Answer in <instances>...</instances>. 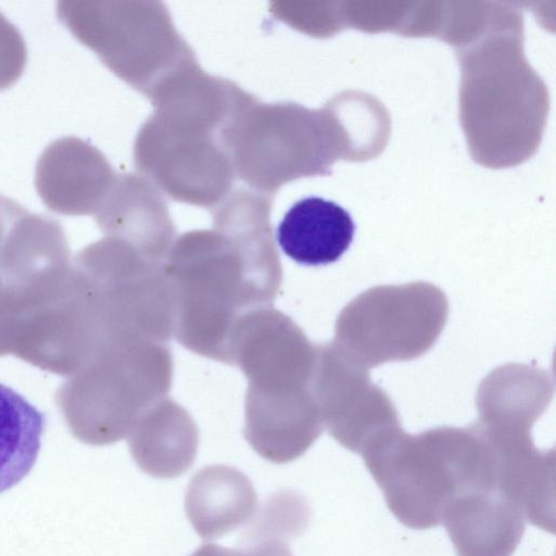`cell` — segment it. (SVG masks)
I'll return each instance as SVG.
<instances>
[{
  "label": "cell",
  "mask_w": 556,
  "mask_h": 556,
  "mask_svg": "<svg viewBox=\"0 0 556 556\" xmlns=\"http://www.w3.org/2000/svg\"><path fill=\"white\" fill-rule=\"evenodd\" d=\"M191 556H252V553L248 547L232 549L216 544H205L200 546Z\"/></svg>",
  "instance_id": "12"
},
{
  "label": "cell",
  "mask_w": 556,
  "mask_h": 556,
  "mask_svg": "<svg viewBox=\"0 0 556 556\" xmlns=\"http://www.w3.org/2000/svg\"><path fill=\"white\" fill-rule=\"evenodd\" d=\"M105 166L86 142L65 137L50 143L36 165V189L45 205L64 215L90 213L96 204Z\"/></svg>",
  "instance_id": "5"
},
{
  "label": "cell",
  "mask_w": 556,
  "mask_h": 556,
  "mask_svg": "<svg viewBox=\"0 0 556 556\" xmlns=\"http://www.w3.org/2000/svg\"><path fill=\"white\" fill-rule=\"evenodd\" d=\"M446 316V298L434 286L417 282L377 287L343 309L333 343L369 369L425 353L439 337Z\"/></svg>",
  "instance_id": "2"
},
{
  "label": "cell",
  "mask_w": 556,
  "mask_h": 556,
  "mask_svg": "<svg viewBox=\"0 0 556 556\" xmlns=\"http://www.w3.org/2000/svg\"><path fill=\"white\" fill-rule=\"evenodd\" d=\"M129 447L140 469L170 479L186 472L197 453V434L186 425H154L132 434Z\"/></svg>",
  "instance_id": "9"
},
{
  "label": "cell",
  "mask_w": 556,
  "mask_h": 556,
  "mask_svg": "<svg viewBox=\"0 0 556 556\" xmlns=\"http://www.w3.org/2000/svg\"><path fill=\"white\" fill-rule=\"evenodd\" d=\"M45 426L41 410L0 383V493L21 482L34 467Z\"/></svg>",
  "instance_id": "8"
},
{
  "label": "cell",
  "mask_w": 556,
  "mask_h": 556,
  "mask_svg": "<svg viewBox=\"0 0 556 556\" xmlns=\"http://www.w3.org/2000/svg\"><path fill=\"white\" fill-rule=\"evenodd\" d=\"M257 505L250 479L236 468L214 465L190 480L185 509L200 538L216 540L248 521Z\"/></svg>",
  "instance_id": "7"
},
{
  "label": "cell",
  "mask_w": 556,
  "mask_h": 556,
  "mask_svg": "<svg viewBox=\"0 0 556 556\" xmlns=\"http://www.w3.org/2000/svg\"><path fill=\"white\" fill-rule=\"evenodd\" d=\"M307 507L303 500L291 492H282L269 500L255 520L248 542L262 540H283L295 531L304 528Z\"/></svg>",
  "instance_id": "10"
},
{
  "label": "cell",
  "mask_w": 556,
  "mask_h": 556,
  "mask_svg": "<svg viewBox=\"0 0 556 556\" xmlns=\"http://www.w3.org/2000/svg\"><path fill=\"white\" fill-rule=\"evenodd\" d=\"M27 59L25 41L17 28L0 13V90L22 75Z\"/></svg>",
  "instance_id": "11"
},
{
  "label": "cell",
  "mask_w": 556,
  "mask_h": 556,
  "mask_svg": "<svg viewBox=\"0 0 556 556\" xmlns=\"http://www.w3.org/2000/svg\"><path fill=\"white\" fill-rule=\"evenodd\" d=\"M314 393L329 433L362 454L379 434L400 427L396 412L362 367L334 343L317 346Z\"/></svg>",
  "instance_id": "3"
},
{
  "label": "cell",
  "mask_w": 556,
  "mask_h": 556,
  "mask_svg": "<svg viewBox=\"0 0 556 556\" xmlns=\"http://www.w3.org/2000/svg\"><path fill=\"white\" fill-rule=\"evenodd\" d=\"M526 522L522 510L497 491L457 496L441 519L457 556H511Z\"/></svg>",
  "instance_id": "4"
},
{
  "label": "cell",
  "mask_w": 556,
  "mask_h": 556,
  "mask_svg": "<svg viewBox=\"0 0 556 556\" xmlns=\"http://www.w3.org/2000/svg\"><path fill=\"white\" fill-rule=\"evenodd\" d=\"M362 455L389 509L412 529L440 526L457 496L497 491L493 455L473 427L418 435L396 427L376 437Z\"/></svg>",
  "instance_id": "1"
},
{
  "label": "cell",
  "mask_w": 556,
  "mask_h": 556,
  "mask_svg": "<svg viewBox=\"0 0 556 556\" xmlns=\"http://www.w3.org/2000/svg\"><path fill=\"white\" fill-rule=\"evenodd\" d=\"M355 232L351 215L340 205L319 197L296 201L277 227V241L286 255L299 264L320 266L338 261Z\"/></svg>",
  "instance_id": "6"
}]
</instances>
